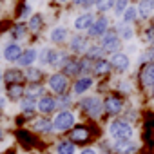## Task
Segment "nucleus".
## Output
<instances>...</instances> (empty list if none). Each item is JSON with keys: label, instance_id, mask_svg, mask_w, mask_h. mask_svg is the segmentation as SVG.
Here are the masks:
<instances>
[{"label": "nucleus", "instance_id": "16", "mask_svg": "<svg viewBox=\"0 0 154 154\" xmlns=\"http://www.w3.org/2000/svg\"><path fill=\"white\" fill-rule=\"evenodd\" d=\"M2 78H4V82H6L8 85L22 84V82L26 80V72H24V71H20L18 67H9V69H6V71H4Z\"/></svg>", "mask_w": 154, "mask_h": 154}, {"label": "nucleus", "instance_id": "5", "mask_svg": "<svg viewBox=\"0 0 154 154\" xmlns=\"http://www.w3.org/2000/svg\"><path fill=\"white\" fill-rule=\"evenodd\" d=\"M76 125V116L72 111H58L56 116L53 118V127H54V132H69L72 127Z\"/></svg>", "mask_w": 154, "mask_h": 154}, {"label": "nucleus", "instance_id": "13", "mask_svg": "<svg viewBox=\"0 0 154 154\" xmlns=\"http://www.w3.org/2000/svg\"><path fill=\"white\" fill-rule=\"evenodd\" d=\"M138 80L141 84V87L150 89L154 85V63H143L138 74Z\"/></svg>", "mask_w": 154, "mask_h": 154}, {"label": "nucleus", "instance_id": "12", "mask_svg": "<svg viewBox=\"0 0 154 154\" xmlns=\"http://www.w3.org/2000/svg\"><path fill=\"white\" fill-rule=\"evenodd\" d=\"M91 42H89V36H84V35H74L69 42V51L74 53V54H85L87 49H89Z\"/></svg>", "mask_w": 154, "mask_h": 154}, {"label": "nucleus", "instance_id": "8", "mask_svg": "<svg viewBox=\"0 0 154 154\" xmlns=\"http://www.w3.org/2000/svg\"><path fill=\"white\" fill-rule=\"evenodd\" d=\"M47 85L53 93L56 94H63L67 93V87H69V78L63 74V72H53L49 78H47Z\"/></svg>", "mask_w": 154, "mask_h": 154}, {"label": "nucleus", "instance_id": "11", "mask_svg": "<svg viewBox=\"0 0 154 154\" xmlns=\"http://www.w3.org/2000/svg\"><path fill=\"white\" fill-rule=\"evenodd\" d=\"M36 111H38L42 116H49V114H53L54 111H58L56 98H54V96H51V94H44V96H40V98H38Z\"/></svg>", "mask_w": 154, "mask_h": 154}, {"label": "nucleus", "instance_id": "38", "mask_svg": "<svg viewBox=\"0 0 154 154\" xmlns=\"http://www.w3.org/2000/svg\"><path fill=\"white\" fill-rule=\"evenodd\" d=\"M129 6H131V4H129V0H116V2H114V8H112V11H114V15H116V17H122Z\"/></svg>", "mask_w": 154, "mask_h": 154}, {"label": "nucleus", "instance_id": "18", "mask_svg": "<svg viewBox=\"0 0 154 154\" xmlns=\"http://www.w3.org/2000/svg\"><path fill=\"white\" fill-rule=\"evenodd\" d=\"M31 125H33V131H35V132H40V134H51V132H54L53 120H49L47 116L35 118Z\"/></svg>", "mask_w": 154, "mask_h": 154}, {"label": "nucleus", "instance_id": "46", "mask_svg": "<svg viewBox=\"0 0 154 154\" xmlns=\"http://www.w3.org/2000/svg\"><path fill=\"white\" fill-rule=\"evenodd\" d=\"M140 154H154V150L152 149H147V150H141Z\"/></svg>", "mask_w": 154, "mask_h": 154}, {"label": "nucleus", "instance_id": "10", "mask_svg": "<svg viewBox=\"0 0 154 154\" xmlns=\"http://www.w3.org/2000/svg\"><path fill=\"white\" fill-rule=\"evenodd\" d=\"M109 62H111V67H112L114 71H118V72H127L129 67H131V58H129V54L123 53V51H118V53L111 54Z\"/></svg>", "mask_w": 154, "mask_h": 154}, {"label": "nucleus", "instance_id": "17", "mask_svg": "<svg viewBox=\"0 0 154 154\" xmlns=\"http://www.w3.org/2000/svg\"><path fill=\"white\" fill-rule=\"evenodd\" d=\"M62 72L67 76H76V78H78V76L82 74V65H80V60L78 58H67L65 60V63L62 65Z\"/></svg>", "mask_w": 154, "mask_h": 154}, {"label": "nucleus", "instance_id": "30", "mask_svg": "<svg viewBox=\"0 0 154 154\" xmlns=\"http://www.w3.org/2000/svg\"><path fill=\"white\" fill-rule=\"evenodd\" d=\"M42 27H44V17H42L40 13H33V15H31V18H29L27 29H29V31H33V33H36V31H40Z\"/></svg>", "mask_w": 154, "mask_h": 154}, {"label": "nucleus", "instance_id": "23", "mask_svg": "<svg viewBox=\"0 0 154 154\" xmlns=\"http://www.w3.org/2000/svg\"><path fill=\"white\" fill-rule=\"evenodd\" d=\"M36 105H38V98H36V96L26 94V96L20 100V109H22V112H24V114H27V116L35 114V111H36Z\"/></svg>", "mask_w": 154, "mask_h": 154}, {"label": "nucleus", "instance_id": "39", "mask_svg": "<svg viewBox=\"0 0 154 154\" xmlns=\"http://www.w3.org/2000/svg\"><path fill=\"white\" fill-rule=\"evenodd\" d=\"M140 62H141V65H143V63H154V45H150V47L140 56Z\"/></svg>", "mask_w": 154, "mask_h": 154}, {"label": "nucleus", "instance_id": "44", "mask_svg": "<svg viewBox=\"0 0 154 154\" xmlns=\"http://www.w3.org/2000/svg\"><path fill=\"white\" fill-rule=\"evenodd\" d=\"M6 103H8L6 98H4V96H0V111H4V109H6Z\"/></svg>", "mask_w": 154, "mask_h": 154}, {"label": "nucleus", "instance_id": "6", "mask_svg": "<svg viewBox=\"0 0 154 154\" xmlns=\"http://www.w3.org/2000/svg\"><path fill=\"white\" fill-rule=\"evenodd\" d=\"M100 45L103 47L105 54H107V53H109V54H114V53L122 51V38L118 36L116 27H109V29H107V33L100 38Z\"/></svg>", "mask_w": 154, "mask_h": 154}, {"label": "nucleus", "instance_id": "48", "mask_svg": "<svg viewBox=\"0 0 154 154\" xmlns=\"http://www.w3.org/2000/svg\"><path fill=\"white\" fill-rule=\"evenodd\" d=\"M2 80H4V78H2V71H0V85H2Z\"/></svg>", "mask_w": 154, "mask_h": 154}, {"label": "nucleus", "instance_id": "26", "mask_svg": "<svg viewBox=\"0 0 154 154\" xmlns=\"http://www.w3.org/2000/svg\"><path fill=\"white\" fill-rule=\"evenodd\" d=\"M111 71H112V67H111V62H109L107 58H100V60H96L94 65H93V74H96V76H105V74H109Z\"/></svg>", "mask_w": 154, "mask_h": 154}, {"label": "nucleus", "instance_id": "15", "mask_svg": "<svg viewBox=\"0 0 154 154\" xmlns=\"http://www.w3.org/2000/svg\"><path fill=\"white\" fill-rule=\"evenodd\" d=\"M93 85H94L93 76H78V78L74 80V84H72V93H74L76 96L85 94Z\"/></svg>", "mask_w": 154, "mask_h": 154}, {"label": "nucleus", "instance_id": "14", "mask_svg": "<svg viewBox=\"0 0 154 154\" xmlns=\"http://www.w3.org/2000/svg\"><path fill=\"white\" fill-rule=\"evenodd\" d=\"M94 20H96V15L91 13V11H85V13H82V15H78V17L74 18L72 27L76 31H89V27L93 26Z\"/></svg>", "mask_w": 154, "mask_h": 154}, {"label": "nucleus", "instance_id": "49", "mask_svg": "<svg viewBox=\"0 0 154 154\" xmlns=\"http://www.w3.org/2000/svg\"><path fill=\"white\" fill-rule=\"evenodd\" d=\"M58 2H60V4H63V2H67V0H58Z\"/></svg>", "mask_w": 154, "mask_h": 154}, {"label": "nucleus", "instance_id": "47", "mask_svg": "<svg viewBox=\"0 0 154 154\" xmlns=\"http://www.w3.org/2000/svg\"><path fill=\"white\" fill-rule=\"evenodd\" d=\"M149 93H150V98H152V100H154V85H152V87H150V89H149Z\"/></svg>", "mask_w": 154, "mask_h": 154}, {"label": "nucleus", "instance_id": "32", "mask_svg": "<svg viewBox=\"0 0 154 154\" xmlns=\"http://www.w3.org/2000/svg\"><path fill=\"white\" fill-rule=\"evenodd\" d=\"M56 105H58V111H69V107L72 105V96L63 93V94H58L56 96Z\"/></svg>", "mask_w": 154, "mask_h": 154}, {"label": "nucleus", "instance_id": "20", "mask_svg": "<svg viewBox=\"0 0 154 154\" xmlns=\"http://www.w3.org/2000/svg\"><path fill=\"white\" fill-rule=\"evenodd\" d=\"M138 18L141 20H149L152 18V13H154V0H138Z\"/></svg>", "mask_w": 154, "mask_h": 154}, {"label": "nucleus", "instance_id": "27", "mask_svg": "<svg viewBox=\"0 0 154 154\" xmlns=\"http://www.w3.org/2000/svg\"><path fill=\"white\" fill-rule=\"evenodd\" d=\"M8 96H9L13 102H20V100L26 96V85H24V84L8 85Z\"/></svg>", "mask_w": 154, "mask_h": 154}, {"label": "nucleus", "instance_id": "33", "mask_svg": "<svg viewBox=\"0 0 154 154\" xmlns=\"http://www.w3.org/2000/svg\"><path fill=\"white\" fill-rule=\"evenodd\" d=\"M96 149L100 154H112V140H107V138H100L96 141Z\"/></svg>", "mask_w": 154, "mask_h": 154}, {"label": "nucleus", "instance_id": "21", "mask_svg": "<svg viewBox=\"0 0 154 154\" xmlns=\"http://www.w3.org/2000/svg\"><path fill=\"white\" fill-rule=\"evenodd\" d=\"M17 141H18L24 149H31V147H35L36 138L33 136L31 131H27V129H18V131H17Z\"/></svg>", "mask_w": 154, "mask_h": 154}, {"label": "nucleus", "instance_id": "45", "mask_svg": "<svg viewBox=\"0 0 154 154\" xmlns=\"http://www.w3.org/2000/svg\"><path fill=\"white\" fill-rule=\"evenodd\" d=\"M4 140H6V131H4L2 127H0V143H2Z\"/></svg>", "mask_w": 154, "mask_h": 154}, {"label": "nucleus", "instance_id": "2", "mask_svg": "<svg viewBox=\"0 0 154 154\" xmlns=\"http://www.w3.org/2000/svg\"><path fill=\"white\" fill-rule=\"evenodd\" d=\"M76 147H87L91 145L93 141H98V134L96 131L91 127V125H85V123H76L71 131H69V136H67Z\"/></svg>", "mask_w": 154, "mask_h": 154}, {"label": "nucleus", "instance_id": "28", "mask_svg": "<svg viewBox=\"0 0 154 154\" xmlns=\"http://www.w3.org/2000/svg\"><path fill=\"white\" fill-rule=\"evenodd\" d=\"M116 31H118V36L122 38V42H131V40H134V27L131 26V24H120L118 27H116Z\"/></svg>", "mask_w": 154, "mask_h": 154}, {"label": "nucleus", "instance_id": "36", "mask_svg": "<svg viewBox=\"0 0 154 154\" xmlns=\"http://www.w3.org/2000/svg\"><path fill=\"white\" fill-rule=\"evenodd\" d=\"M114 2L116 0H96V4H94V8L98 9V13H107V11H111L112 8H114Z\"/></svg>", "mask_w": 154, "mask_h": 154}, {"label": "nucleus", "instance_id": "1", "mask_svg": "<svg viewBox=\"0 0 154 154\" xmlns=\"http://www.w3.org/2000/svg\"><path fill=\"white\" fill-rule=\"evenodd\" d=\"M134 123H131L123 116H116L107 123V134L111 140H131L134 138Z\"/></svg>", "mask_w": 154, "mask_h": 154}, {"label": "nucleus", "instance_id": "3", "mask_svg": "<svg viewBox=\"0 0 154 154\" xmlns=\"http://www.w3.org/2000/svg\"><path fill=\"white\" fill-rule=\"evenodd\" d=\"M80 111L89 118V120H100L103 112V100L98 96H85L80 100Z\"/></svg>", "mask_w": 154, "mask_h": 154}, {"label": "nucleus", "instance_id": "4", "mask_svg": "<svg viewBox=\"0 0 154 154\" xmlns=\"http://www.w3.org/2000/svg\"><path fill=\"white\" fill-rule=\"evenodd\" d=\"M125 111V100L122 94H107L103 98V112L111 118L122 116Z\"/></svg>", "mask_w": 154, "mask_h": 154}, {"label": "nucleus", "instance_id": "24", "mask_svg": "<svg viewBox=\"0 0 154 154\" xmlns=\"http://www.w3.org/2000/svg\"><path fill=\"white\" fill-rule=\"evenodd\" d=\"M76 147L69 138L65 140H58L56 145H54V154H76Z\"/></svg>", "mask_w": 154, "mask_h": 154}, {"label": "nucleus", "instance_id": "40", "mask_svg": "<svg viewBox=\"0 0 154 154\" xmlns=\"http://www.w3.org/2000/svg\"><path fill=\"white\" fill-rule=\"evenodd\" d=\"M143 36H145V42H147L149 45H154V24H150V26L145 27Z\"/></svg>", "mask_w": 154, "mask_h": 154}, {"label": "nucleus", "instance_id": "19", "mask_svg": "<svg viewBox=\"0 0 154 154\" xmlns=\"http://www.w3.org/2000/svg\"><path fill=\"white\" fill-rule=\"evenodd\" d=\"M22 47L17 44V42H11V44H8V45H4V51H2V56H4V60L6 62H18V58H20V54H22Z\"/></svg>", "mask_w": 154, "mask_h": 154}, {"label": "nucleus", "instance_id": "50", "mask_svg": "<svg viewBox=\"0 0 154 154\" xmlns=\"http://www.w3.org/2000/svg\"><path fill=\"white\" fill-rule=\"evenodd\" d=\"M152 24H154V13H152Z\"/></svg>", "mask_w": 154, "mask_h": 154}, {"label": "nucleus", "instance_id": "25", "mask_svg": "<svg viewBox=\"0 0 154 154\" xmlns=\"http://www.w3.org/2000/svg\"><path fill=\"white\" fill-rule=\"evenodd\" d=\"M49 38H51V42H54V44H63V42L69 38V31H67L65 26H56V27H53Z\"/></svg>", "mask_w": 154, "mask_h": 154}, {"label": "nucleus", "instance_id": "7", "mask_svg": "<svg viewBox=\"0 0 154 154\" xmlns=\"http://www.w3.org/2000/svg\"><path fill=\"white\" fill-rule=\"evenodd\" d=\"M141 141L131 140H112V154H140Z\"/></svg>", "mask_w": 154, "mask_h": 154}, {"label": "nucleus", "instance_id": "43", "mask_svg": "<svg viewBox=\"0 0 154 154\" xmlns=\"http://www.w3.org/2000/svg\"><path fill=\"white\" fill-rule=\"evenodd\" d=\"M29 13H31V6H29V4H24L22 9H20V13H18V18H24V17H27Z\"/></svg>", "mask_w": 154, "mask_h": 154}, {"label": "nucleus", "instance_id": "51", "mask_svg": "<svg viewBox=\"0 0 154 154\" xmlns=\"http://www.w3.org/2000/svg\"><path fill=\"white\" fill-rule=\"evenodd\" d=\"M0 6H2V0H0Z\"/></svg>", "mask_w": 154, "mask_h": 154}, {"label": "nucleus", "instance_id": "35", "mask_svg": "<svg viewBox=\"0 0 154 154\" xmlns=\"http://www.w3.org/2000/svg\"><path fill=\"white\" fill-rule=\"evenodd\" d=\"M42 76H44V72H42L38 67H27V69H26V78H27L29 82H40Z\"/></svg>", "mask_w": 154, "mask_h": 154}, {"label": "nucleus", "instance_id": "22", "mask_svg": "<svg viewBox=\"0 0 154 154\" xmlns=\"http://www.w3.org/2000/svg\"><path fill=\"white\" fill-rule=\"evenodd\" d=\"M36 60H38V51L31 47V49H24L22 51V54H20V58H18L17 63L20 67H31Z\"/></svg>", "mask_w": 154, "mask_h": 154}, {"label": "nucleus", "instance_id": "34", "mask_svg": "<svg viewBox=\"0 0 154 154\" xmlns=\"http://www.w3.org/2000/svg\"><path fill=\"white\" fill-rule=\"evenodd\" d=\"M26 94L31 96H44V87L40 82H29V85L26 87Z\"/></svg>", "mask_w": 154, "mask_h": 154}, {"label": "nucleus", "instance_id": "37", "mask_svg": "<svg viewBox=\"0 0 154 154\" xmlns=\"http://www.w3.org/2000/svg\"><path fill=\"white\" fill-rule=\"evenodd\" d=\"M27 31H29V29H27L26 24H17V26L11 29V38H13V40H20V38L26 36Z\"/></svg>", "mask_w": 154, "mask_h": 154}, {"label": "nucleus", "instance_id": "42", "mask_svg": "<svg viewBox=\"0 0 154 154\" xmlns=\"http://www.w3.org/2000/svg\"><path fill=\"white\" fill-rule=\"evenodd\" d=\"M78 154H100V152H98V149H96V147H93V145H87V147H82Z\"/></svg>", "mask_w": 154, "mask_h": 154}, {"label": "nucleus", "instance_id": "29", "mask_svg": "<svg viewBox=\"0 0 154 154\" xmlns=\"http://www.w3.org/2000/svg\"><path fill=\"white\" fill-rule=\"evenodd\" d=\"M85 56L91 58L93 62H96L100 58H105V51H103V47L100 44H91L89 49H87V53H85Z\"/></svg>", "mask_w": 154, "mask_h": 154}, {"label": "nucleus", "instance_id": "9", "mask_svg": "<svg viewBox=\"0 0 154 154\" xmlns=\"http://www.w3.org/2000/svg\"><path fill=\"white\" fill-rule=\"evenodd\" d=\"M109 27H111V26H109V18H107L105 15H100V17H96V20H94L93 26L89 27L87 35H89V38H102V36L107 33Z\"/></svg>", "mask_w": 154, "mask_h": 154}, {"label": "nucleus", "instance_id": "41", "mask_svg": "<svg viewBox=\"0 0 154 154\" xmlns=\"http://www.w3.org/2000/svg\"><path fill=\"white\" fill-rule=\"evenodd\" d=\"M72 4H74V6H82V8L89 9L91 6L96 4V0H72Z\"/></svg>", "mask_w": 154, "mask_h": 154}, {"label": "nucleus", "instance_id": "31", "mask_svg": "<svg viewBox=\"0 0 154 154\" xmlns=\"http://www.w3.org/2000/svg\"><path fill=\"white\" fill-rule=\"evenodd\" d=\"M136 20H138V9H136V6H129V8L125 9V13L122 15V22L132 26Z\"/></svg>", "mask_w": 154, "mask_h": 154}]
</instances>
